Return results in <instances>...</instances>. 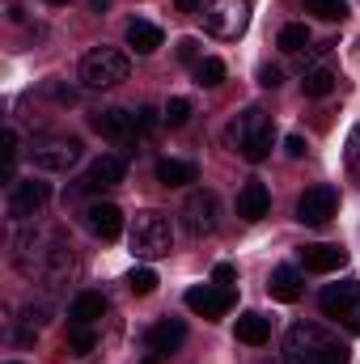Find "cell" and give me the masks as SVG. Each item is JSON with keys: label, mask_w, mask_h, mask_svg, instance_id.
<instances>
[{"label": "cell", "mask_w": 360, "mask_h": 364, "mask_svg": "<svg viewBox=\"0 0 360 364\" xmlns=\"http://www.w3.org/2000/svg\"><path fill=\"white\" fill-rule=\"evenodd\" d=\"M17 267L34 279H64L73 272V246L60 233H26L17 242Z\"/></svg>", "instance_id": "obj_1"}, {"label": "cell", "mask_w": 360, "mask_h": 364, "mask_svg": "<svg viewBox=\"0 0 360 364\" xmlns=\"http://www.w3.org/2000/svg\"><path fill=\"white\" fill-rule=\"evenodd\" d=\"M127 242H132V255L144 259V263L166 259V255L174 250V225H170V216L157 212V208L136 212V220H132V237H127Z\"/></svg>", "instance_id": "obj_2"}, {"label": "cell", "mask_w": 360, "mask_h": 364, "mask_svg": "<svg viewBox=\"0 0 360 364\" xmlns=\"http://www.w3.org/2000/svg\"><path fill=\"white\" fill-rule=\"evenodd\" d=\"M271 140H275V127L259 106H246L238 119H233V144L246 161H268Z\"/></svg>", "instance_id": "obj_3"}, {"label": "cell", "mask_w": 360, "mask_h": 364, "mask_svg": "<svg viewBox=\"0 0 360 364\" xmlns=\"http://www.w3.org/2000/svg\"><path fill=\"white\" fill-rule=\"evenodd\" d=\"M81 81L90 90H115L119 81H127V55L115 47H93L81 60Z\"/></svg>", "instance_id": "obj_4"}, {"label": "cell", "mask_w": 360, "mask_h": 364, "mask_svg": "<svg viewBox=\"0 0 360 364\" xmlns=\"http://www.w3.org/2000/svg\"><path fill=\"white\" fill-rule=\"evenodd\" d=\"M318 305H322V314H327V318L344 322L352 335H360V284H356V279L327 284V288H322V296H318Z\"/></svg>", "instance_id": "obj_5"}, {"label": "cell", "mask_w": 360, "mask_h": 364, "mask_svg": "<svg viewBox=\"0 0 360 364\" xmlns=\"http://www.w3.org/2000/svg\"><path fill=\"white\" fill-rule=\"evenodd\" d=\"M327 343H331V335L318 322H292L284 335V364H318Z\"/></svg>", "instance_id": "obj_6"}, {"label": "cell", "mask_w": 360, "mask_h": 364, "mask_svg": "<svg viewBox=\"0 0 360 364\" xmlns=\"http://www.w3.org/2000/svg\"><path fill=\"white\" fill-rule=\"evenodd\" d=\"M203 26L216 38H242L250 26V0H212L203 9Z\"/></svg>", "instance_id": "obj_7"}, {"label": "cell", "mask_w": 360, "mask_h": 364, "mask_svg": "<svg viewBox=\"0 0 360 364\" xmlns=\"http://www.w3.org/2000/svg\"><path fill=\"white\" fill-rule=\"evenodd\" d=\"M216 216H221V199H216V191L195 186V191L186 195V203H182V225H186V233H191V237L212 233V229H216Z\"/></svg>", "instance_id": "obj_8"}, {"label": "cell", "mask_w": 360, "mask_h": 364, "mask_svg": "<svg viewBox=\"0 0 360 364\" xmlns=\"http://www.w3.org/2000/svg\"><path fill=\"white\" fill-rule=\"evenodd\" d=\"M30 157H34V166L47 170V174H68V170L81 161V140H73V136H55V140L34 144Z\"/></svg>", "instance_id": "obj_9"}, {"label": "cell", "mask_w": 360, "mask_h": 364, "mask_svg": "<svg viewBox=\"0 0 360 364\" xmlns=\"http://www.w3.org/2000/svg\"><path fill=\"white\" fill-rule=\"evenodd\" d=\"M47 199H51L47 182H38V178L13 182V191H9V216L13 220H30V216H38L47 208Z\"/></svg>", "instance_id": "obj_10"}, {"label": "cell", "mask_w": 360, "mask_h": 364, "mask_svg": "<svg viewBox=\"0 0 360 364\" xmlns=\"http://www.w3.org/2000/svg\"><path fill=\"white\" fill-rule=\"evenodd\" d=\"M335 212H339V195H335L331 186H309V191L297 199V220H301V225H327Z\"/></svg>", "instance_id": "obj_11"}, {"label": "cell", "mask_w": 360, "mask_h": 364, "mask_svg": "<svg viewBox=\"0 0 360 364\" xmlns=\"http://www.w3.org/2000/svg\"><path fill=\"white\" fill-rule=\"evenodd\" d=\"M127 174V166H123V157H97L90 170H85V178L77 182V191H85V195H102V191H115L119 182Z\"/></svg>", "instance_id": "obj_12"}, {"label": "cell", "mask_w": 360, "mask_h": 364, "mask_svg": "<svg viewBox=\"0 0 360 364\" xmlns=\"http://www.w3.org/2000/svg\"><path fill=\"white\" fill-rule=\"evenodd\" d=\"M229 305H233V292H229V288H208V284H203V288H191V292H186V309L199 314V318H208V322L225 318Z\"/></svg>", "instance_id": "obj_13"}, {"label": "cell", "mask_w": 360, "mask_h": 364, "mask_svg": "<svg viewBox=\"0 0 360 364\" xmlns=\"http://www.w3.org/2000/svg\"><path fill=\"white\" fill-rule=\"evenodd\" d=\"M90 123H93V132H97V136H106V140H127V136L136 132V114H132V110H119V106L97 110Z\"/></svg>", "instance_id": "obj_14"}, {"label": "cell", "mask_w": 360, "mask_h": 364, "mask_svg": "<svg viewBox=\"0 0 360 364\" xmlns=\"http://www.w3.org/2000/svg\"><path fill=\"white\" fill-rule=\"evenodd\" d=\"M301 263H305V272H339L344 263H348V250L344 246H327V242H314V246H305L301 250Z\"/></svg>", "instance_id": "obj_15"}, {"label": "cell", "mask_w": 360, "mask_h": 364, "mask_svg": "<svg viewBox=\"0 0 360 364\" xmlns=\"http://www.w3.org/2000/svg\"><path fill=\"white\" fill-rule=\"evenodd\" d=\"M85 225H90L93 237H102V242H115V237L123 233V212H119L115 203H93L90 212H85Z\"/></svg>", "instance_id": "obj_16"}, {"label": "cell", "mask_w": 360, "mask_h": 364, "mask_svg": "<svg viewBox=\"0 0 360 364\" xmlns=\"http://www.w3.org/2000/svg\"><path fill=\"white\" fill-rule=\"evenodd\" d=\"M182 339H186V326H182L179 318H162V322L149 331V352H153V356H174L182 348Z\"/></svg>", "instance_id": "obj_17"}, {"label": "cell", "mask_w": 360, "mask_h": 364, "mask_svg": "<svg viewBox=\"0 0 360 364\" xmlns=\"http://www.w3.org/2000/svg\"><path fill=\"white\" fill-rule=\"evenodd\" d=\"M271 208V191L263 182H246L242 191H238V216L242 220H263Z\"/></svg>", "instance_id": "obj_18"}, {"label": "cell", "mask_w": 360, "mask_h": 364, "mask_svg": "<svg viewBox=\"0 0 360 364\" xmlns=\"http://www.w3.org/2000/svg\"><path fill=\"white\" fill-rule=\"evenodd\" d=\"M127 47H132L136 55H153V51L162 47V30H157L153 21H140V17H136V21L127 26Z\"/></svg>", "instance_id": "obj_19"}, {"label": "cell", "mask_w": 360, "mask_h": 364, "mask_svg": "<svg viewBox=\"0 0 360 364\" xmlns=\"http://www.w3.org/2000/svg\"><path fill=\"white\" fill-rule=\"evenodd\" d=\"M238 339H242V343H250V348L268 343V339H271V318L255 314V309H246V314L238 318Z\"/></svg>", "instance_id": "obj_20"}, {"label": "cell", "mask_w": 360, "mask_h": 364, "mask_svg": "<svg viewBox=\"0 0 360 364\" xmlns=\"http://www.w3.org/2000/svg\"><path fill=\"white\" fill-rule=\"evenodd\" d=\"M268 292L275 301H297V296H301V275H297V267H275Z\"/></svg>", "instance_id": "obj_21"}, {"label": "cell", "mask_w": 360, "mask_h": 364, "mask_svg": "<svg viewBox=\"0 0 360 364\" xmlns=\"http://www.w3.org/2000/svg\"><path fill=\"white\" fill-rule=\"evenodd\" d=\"M102 314H106V296H102V292H81V296L73 301V309H68V318H73V322H85V326H93Z\"/></svg>", "instance_id": "obj_22"}, {"label": "cell", "mask_w": 360, "mask_h": 364, "mask_svg": "<svg viewBox=\"0 0 360 364\" xmlns=\"http://www.w3.org/2000/svg\"><path fill=\"white\" fill-rule=\"evenodd\" d=\"M157 182L162 186H186V182H195V166L179 161V157H166V161H157Z\"/></svg>", "instance_id": "obj_23"}, {"label": "cell", "mask_w": 360, "mask_h": 364, "mask_svg": "<svg viewBox=\"0 0 360 364\" xmlns=\"http://www.w3.org/2000/svg\"><path fill=\"white\" fill-rule=\"evenodd\" d=\"M301 90L309 93V97H327V93L335 90V73H331V68H309V73L301 77Z\"/></svg>", "instance_id": "obj_24"}, {"label": "cell", "mask_w": 360, "mask_h": 364, "mask_svg": "<svg viewBox=\"0 0 360 364\" xmlns=\"http://www.w3.org/2000/svg\"><path fill=\"white\" fill-rule=\"evenodd\" d=\"M305 9L322 21H344L348 17V0H305Z\"/></svg>", "instance_id": "obj_25"}, {"label": "cell", "mask_w": 360, "mask_h": 364, "mask_svg": "<svg viewBox=\"0 0 360 364\" xmlns=\"http://www.w3.org/2000/svg\"><path fill=\"white\" fill-rule=\"evenodd\" d=\"M195 81H199V85H208V90H212V85H221V81H225V64H221V60H212V55H203V60L195 64Z\"/></svg>", "instance_id": "obj_26"}, {"label": "cell", "mask_w": 360, "mask_h": 364, "mask_svg": "<svg viewBox=\"0 0 360 364\" xmlns=\"http://www.w3.org/2000/svg\"><path fill=\"white\" fill-rule=\"evenodd\" d=\"M93 343H97V335H93L85 322H73V326H68V348H73V352L85 356V352H93Z\"/></svg>", "instance_id": "obj_27"}, {"label": "cell", "mask_w": 360, "mask_h": 364, "mask_svg": "<svg viewBox=\"0 0 360 364\" xmlns=\"http://www.w3.org/2000/svg\"><path fill=\"white\" fill-rule=\"evenodd\" d=\"M305 43H309V30H305V26H284V30H280V51L292 55V51H301Z\"/></svg>", "instance_id": "obj_28"}, {"label": "cell", "mask_w": 360, "mask_h": 364, "mask_svg": "<svg viewBox=\"0 0 360 364\" xmlns=\"http://www.w3.org/2000/svg\"><path fill=\"white\" fill-rule=\"evenodd\" d=\"M127 288H132L136 296H149V292L157 288V272H153V267H136V272L127 275Z\"/></svg>", "instance_id": "obj_29"}, {"label": "cell", "mask_w": 360, "mask_h": 364, "mask_svg": "<svg viewBox=\"0 0 360 364\" xmlns=\"http://www.w3.org/2000/svg\"><path fill=\"white\" fill-rule=\"evenodd\" d=\"M162 119H166L170 127H182V123L191 119V102H186V97H170L166 110H162Z\"/></svg>", "instance_id": "obj_30"}, {"label": "cell", "mask_w": 360, "mask_h": 364, "mask_svg": "<svg viewBox=\"0 0 360 364\" xmlns=\"http://www.w3.org/2000/svg\"><path fill=\"white\" fill-rule=\"evenodd\" d=\"M352 360V352H348V343H339V339H331L327 348H322V356H318V364H348Z\"/></svg>", "instance_id": "obj_31"}, {"label": "cell", "mask_w": 360, "mask_h": 364, "mask_svg": "<svg viewBox=\"0 0 360 364\" xmlns=\"http://www.w3.org/2000/svg\"><path fill=\"white\" fill-rule=\"evenodd\" d=\"M179 60L182 64H191V68L203 60V55H199V38H179Z\"/></svg>", "instance_id": "obj_32"}, {"label": "cell", "mask_w": 360, "mask_h": 364, "mask_svg": "<svg viewBox=\"0 0 360 364\" xmlns=\"http://www.w3.org/2000/svg\"><path fill=\"white\" fill-rule=\"evenodd\" d=\"M348 170H352V178L360 182V127L348 136Z\"/></svg>", "instance_id": "obj_33"}, {"label": "cell", "mask_w": 360, "mask_h": 364, "mask_svg": "<svg viewBox=\"0 0 360 364\" xmlns=\"http://www.w3.org/2000/svg\"><path fill=\"white\" fill-rule=\"evenodd\" d=\"M136 127H140V132H153V127H157V110H153V106H140V110H136Z\"/></svg>", "instance_id": "obj_34"}, {"label": "cell", "mask_w": 360, "mask_h": 364, "mask_svg": "<svg viewBox=\"0 0 360 364\" xmlns=\"http://www.w3.org/2000/svg\"><path fill=\"white\" fill-rule=\"evenodd\" d=\"M212 279H216L221 288H229V284L238 279V272H233V263H216V267H212Z\"/></svg>", "instance_id": "obj_35"}, {"label": "cell", "mask_w": 360, "mask_h": 364, "mask_svg": "<svg viewBox=\"0 0 360 364\" xmlns=\"http://www.w3.org/2000/svg\"><path fill=\"white\" fill-rule=\"evenodd\" d=\"M284 153H288V157H305V140H301V136H288V140H284Z\"/></svg>", "instance_id": "obj_36"}, {"label": "cell", "mask_w": 360, "mask_h": 364, "mask_svg": "<svg viewBox=\"0 0 360 364\" xmlns=\"http://www.w3.org/2000/svg\"><path fill=\"white\" fill-rule=\"evenodd\" d=\"M259 85L275 90V85H280V68H263V73H259Z\"/></svg>", "instance_id": "obj_37"}, {"label": "cell", "mask_w": 360, "mask_h": 364, "mask_svg": "<svg viewBox=\"0 0 360 364\" xmlns=\"http://www.w3.org/2000/svg\"><path fill=\"white\" fill-rule=\"evenodd\" d=\"M179 4V13H195V9H203V0H174Z\"/></svg>", "instance_id": "obj_38"}, {"label": "cell", "mask_w": 360, "mask_h": 364, "mask_svg": "<svg viewBox=\"0 0 360 364\" xmlns=\"http://www.w3.org/2000/svg\"><path fill=\"white\" fill-rule=\"evenodd\" d=\"M47 4H68V0H47Z\"/></svg>", "instance_id": "obj_39"}, {"label": "cell", "mask_w": 360, "mask_h": 364, "mask_svg": "<svg viewBox=\"0 0 360 364\" xmlns=\"http://www.w3.org/2000/svg\"><path fill=\"white\" fill-rule=\"evenodd\" d=\"M140 364H157V360H140Z\"/></svg>", "instance_id": "obj_40"}, {"label": "cell", "mask_w": 360, "mask_h": 364, "mask_svg": "<svg viewBox=\"0 0 360 364\" xmlns=\"http://www.w3.org/2000/svg\"><path fill=\"white\" fill-rule=\"evenodd\" d=\"M9 364H17V360H9Z\"/></svg>", "instance_id": "obj_41"}]
</instances>
